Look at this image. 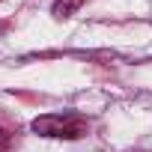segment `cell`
<instances>
[{"mask_svg":"<svg viewBox=\"0 0 152 152\" xmlns=\"http://www.w3.org/2000/svg\"><path fill=\"white\" fill-rule=\"evenodd\" d=\"M33 131L42 137H66L75 140L87 131V119L81 113H45L33 119Z\"/></svg>","mask_w":152,"mask_h":152,"instance_id":"cell-1","label":"cell"},{"mask_svg":"<svg viewBox=\"0 0 152 152\" xmlns=\"http://www.w3.org/2000/svg\"><path fill=\"white\" fill-rule=\"evenodd\" d=\"M78 6H81V0H57L51 6V12H54V18H69Z\"/></svg>","mask_w":152,"mask_h":152,"instance_id":"cell-2","label":"cell"},{"mask_svg":"<svg viewBox=\"0 0 152 152\" xmlns=\"http://www.w3.org/2000/svg\"><path fill=\"white\" fill-rule=\"evenodd\" d=\"M0 134H3V131H0ZM3 146H6V137H0V149H3Z\"/></svg>","mask_w":152,"mask_h":152,"instance_id":"cell-3","label":"cell"}]
</instances>
